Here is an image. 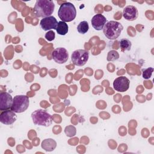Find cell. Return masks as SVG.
Wrapping results in <instances>:
<instances>
[{"mask_svg":"<svg viewBox=\"0 0 154 154\" xmlns=\"http://www.w3.org/2000/svg\"><path fill=\"white\" fill-rule=\"evenodd\" d=\"M41 146L45 151L51 152L57 147V142L54 139L47 138L42 142Z\"/></svg>","mask_w":154,"mask_h":154,"instance_id":"14","label":"cell"},{"mask_svg":"<svg viewBox=\"0 0 154 154\" xmlns=\"http://www.w3.org/2000/svg\"><path fill=\"white\" fill-rule=\"evenodd\" d=\"M45 38L49 41V42H51L52 40H54L55 39V32L52 31V30H50V31H48L46 34H45Z\"/></svg>","mask_w":154,"mask_h":154,"instance_id":"21","label":"cell"},{"mask_svg":"<svg viewBox=\"0 0 154 154\" xmlns=\"http://www.w3.org/2000/svg\"><path fill=\"white\" fill-rule=\"evenodd\" d=\"M88 29H89L88 23L85 20L81 22L77 26L78 32L81 34H84L86 32H87V31H88Z\"/></svg>","mask_w":154,"mask_h":154,"instance_id":"17","label":"cell"},{"mask_svg":"<svg viewBox=\"0 0 154 154\" xmlns=\"http://www.w3.org/2000/svg\"><path fill=\"white\" fill-rule=\"evenodd\" d=\"M119 45L122 52H125L126 51H129L131 48L132 43L130 40L127 38H122L119 42Z\"/></svg>","mask_w":154,"mask_h":154,"instance_id":"16","label":"cell"},{"mask_svg":"<svg viewBox=\"0 0 154 154\" xmlns=\"http://www.w3.org/2000/svg\"><path fill=\"white\" fill-rule=\"evenodd\" d=\"M89 53L85 49H77L73 51L71 55L72 63L77 66H83L87 62Z\"/></svg>","mask_w":154,"mask_h":154,"instance_id":"6","label":"cell"},{"mask_svg":"<svg viewBox=\"0 0 154 154\" xmlns=\"http://www.w3.org/2000/svg\"><path fill=\"white\" fill-rule=\"evenodd\" d=\"M31 116L33 123L35 125L48 127L52 123V116L45 109H36L32 112Z\"/></svg>","mask_w":154,"mask_h":154,"instance_id":"3","label":"cell"},{"mask_svg":"<svg viewBox=\"0 0 154 154\" xmlns=\"http://www.w3.org/2000/svg\"><path fill=\"white\" fill-rule=\"evenodd\" d=\"M55 8V4L51 0H37L33 9V14L37 17L51 16Z\"/></svg>","mask_w":154,"mask_h":154,"instance_id":"1","label":"cell"},{"mask_svg":"<svg viewBox=\"0 0 154 154\" xmlns=\"http://www.w3.org/2000/svg\"><path fill=\"white\" fill-rule=\"evenodd\" d=\"M123 29V25L117 21L110 20L106 23L103 32L105 36L109 40H116L120 35Z\"/></svg>","mask_w":154,"mask_h":154,"instance_id":"4","label":"cell"},{"mask_svg":"<svg viewBox=\"0 0 154 154\" xmlns=\"http://www.w3.org/2000/svg\"><path fill=\"white\" fill-rule=\"evenodd\" d=\"M153 72V67H149V68L144 70L143 72V78H144L146 79H148L150 78H151Z\"/></svg>","mask_w":154,"mask_h":154,"instance_id":"20","label":"cell"},{"mask_svg":"<svg viewBox=\"0 0 154 154\" xmlns=\"http://www.w3.org/2000/svg\"><path fill=\"white\" fill-rule=\"evenodd\" d=\"M64 132L67 136H68L69 137H73L74 135H75L76 130L75 127H74L72 125H69V126L66 127Z\"/></svg>","mask_w":154,"mask_h":154,"instance_id":"19","label":"cell"},{"mask_svg":"<svg viewBox=\"0 0 154 154\" xmlns=\"http://www.w3.org/2000/svg\"><path fill=\"white\" fill-rule=\"evenodd\" d=\"M56 31L57 33L59 35H66L69 31V26L66 22H63V21H60L58 23V25L56 28Z\"/></svg>","mask_w":154,"mask_h":154,"instance_id":"15","label":"cell"},{"mask_svg":"<svg viewBox=\"0 0 154 154\" xmlns=\"http://www.w3.org/2000/svg\"><path fill=\"white\" fill-rule=\"evenodd\" d=\"M130 81L125 76H119L116 78L113 82V88L119 92H125L129 88Z\"/></svg>","mask_w":154,"mask_h":154,"instance_id":"8","label":"cell"},{"mask_svg":"<svg viewBox=\"0 0 154 154\" xmlns=\"http://www.w3.org/2000/svg\"><path fill=\"white\" fill-rule=\"evenodd\" d=\"M52 57L55 63L64 64L68 60L69 53L64 48H57L52 52Z\"/></svg>","mask_w":154,"mask_h":154,"instance_id":"7","label":"cell"},{"mask_svg":"<svg viewBox=\"0 0 154 154\" xmlns=\"http://www.w3.org/2000/svg\"><path fill=\"white\" fill-rule=\"evenodd\" d=\"M91 23L94 29L97 31H100L103 29L105 25L106 24V19L103 15L101 14H97L92 17Z\"/></svg>","mask_w":154,"mask_h":154,"instance_id":"13","label":"cell"},{"mask_svg":"<svg viewBox=\"0 0 154 154\" xmlns=\"http://www.w3.org/2000/svg\"><path fill=\"white\" fill-rule=\"evenodd\" d=\"M58 23L56 18L54 16H51L43 18L40 20V25L44 31H50L52 29H56Z\"/></svg>","mask_w":154,"mask_h":154,"instance_id":"9","label":"cell"},{"mask_svg":"<svg viewBox=\"0 0 154 154\" xmlns=\"http://www.w3.org/2000/svg\"><path fill=\"white\" fill-rule=\"evenodd\" d=\"M13 100V98L8 93L1 92L0 93V110L4 111L10 109Z\"/></svg>","mask_w":154,"mask_h":154,"instance_id":"10","label":"cell"},{"mask_svg":"<svg viewBox=\"0 0 154 154\" xmlns=\"http://www.w3.org/2000/svg\"><path fill=\"white\" fill-rule=\"evenodd\" d=\"M29 105L28 96L26 95H16L13 97L10 109L16 113H21L26 111Z\"/></svg>","mask_w":154,"mask_h":154,"instance_id":"5","label":"cell"},{"mask_svg":"<svg viewBox=\"0 0 154 154\" xmlns=\"http://www.w3.org/2000/svg\"><path fill=\"white\" fill-rule=\"evenodd\" d=\"M17 119L16 112L12 110H5L2 111L0 114V122L4 125H10L13 124Z\"/></svg>","mask_w":154,"mask_h":154,"instance_id":"11","label":"cell"},{"mask_svg":"<svg viewBox=\"0 0 154 154\" xmlns=\"http://www.w3.org/2000/svg\"><path fill=\"white\" fill-rule=\"evenodd\" d=\"M138 11L137 8L134 5H127L123 10V17L129 21H133L138 17Z\"/></svg>","mask_w":154,"mask_h":154,"instance_id":"12","label":"cell"},{"mask_svg":"<svg viewBox=\"0 0 154 154\" xmlns=\"http://www.w3.org/2000/svg\"><path fill=\"white\" fill-rule=\"evenodd\" d=\"M119 53L114 50H111L108 52L106 60L108 61H114L119 59Z\"/></svg>","mask_w":154,"mask_h":154,"instance_id":"18","label":"cell"},{"mask_svg":"<svg viewBox=\"0 0 154 154\" xmlns=\"http://www.w3.org/2000/svg\"><path fill=\"white\" fill-rule=\"evenodd\" d=\"M58 15L61 21L69 22L75 19L76 16V10L72 3L64 2L60 5L58 9Z\"/></svg>","mask_w":154,"mask_h":154,"instance_id":"2","label":"cell"}]
</instances>
